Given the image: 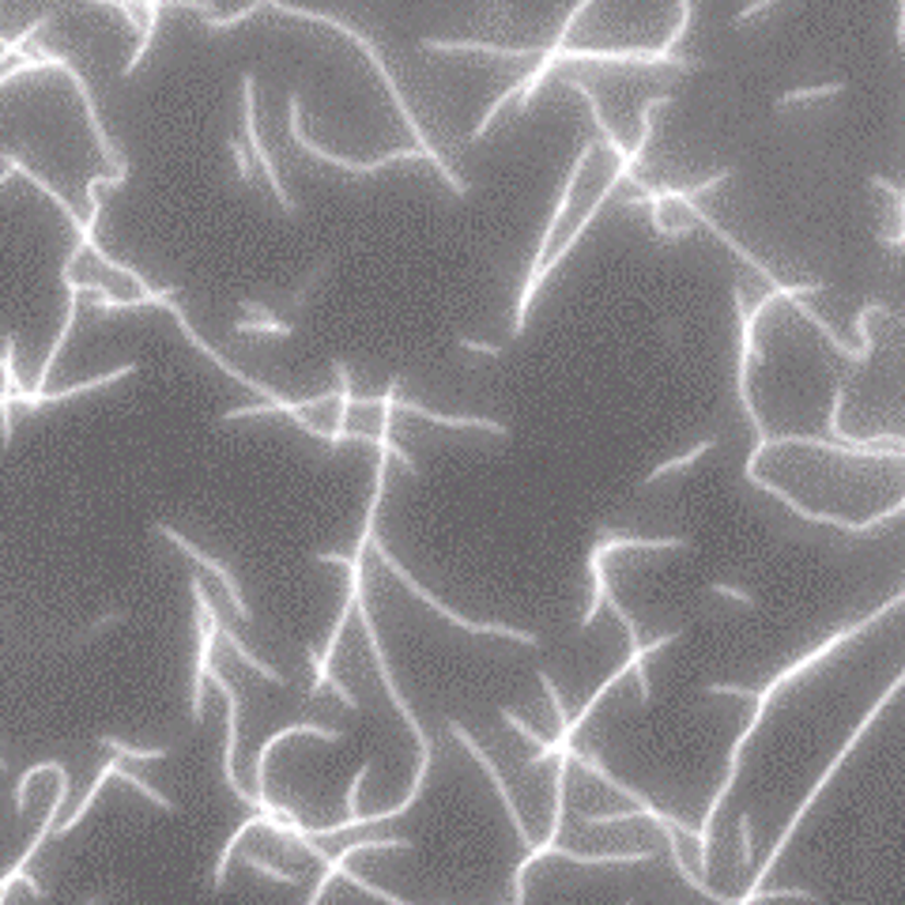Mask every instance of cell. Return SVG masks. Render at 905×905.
Here are the masks:
<instances>
[{"label":"cell","mask_w":905,"mask_h":905,"mask_svg":"<svg viewBox=\"0 0 905 905\" xmlns=\"http://www.w3.org/2000/svg\"><path fill=\"white\" fill-rule=\"evenodd\" d=\"M155 532H158V536H166V540H171L174 548H178L186 559H192V563H197L200 569H208V574H212L215 581H220L223 597L231 600V611H234V615H238L242 623H254V608H249L246 597H242V585H238V577L231 574V566H223L215 555H208L204 548H197V543H192V540H186V536H181L178 528H171V525H155Z\"/></svg>","instance_id":"5"},{"label":"cell","mask_w":905,"mask_h":905,"mask_svg":"<svg viewBox=\"0 0 905 905\" xmlns=\"http://www.w3.org/2000/svg\"><path fill=\"white\" fill-rule=\"evenodd\" d=\"M709 449H717V438H702L694 449H686V452H679V457L672 460H665V465H657L649 475H645V487H653V483H660V480H672L675 472H683V468H691V465H698L702 457H706Z\"/></svg>","instance_id":"7"},{"label":"cell","mask_w":905,"mask_h":905,"mask_svg":"<svg viewBox=\"0 0 905 905\" xmlns=\"http://www.w3.org/2000/svg\"><path fill=\"white\" fill-rule=\"evenodd\" d=\"M98 748L114 751L117 759H137V762H166L171 759V748H129L125 740H114V736H103Z\"/></svg>","instance_id":"11"},{"label":"cell","mask_w":905,"mask_h":905,"mask_svg":"<svg viewBox=\"0 0 905 905\" xmlns=\"http://www.w3.org/2000/svg\"><path fill=\"white\" fill-rule=\"evenodd\" d=\"M87 905H103V902H98V898H91V902H87Z\"/></svg>","instance_id":"16"},{"label":"cell","mask_w":905,"mask_h":905,"mask_svg":"<svg viewBox=\"0 0 905 905\" xmlns=\"http://www.w3.org/2000/svg\"><path fill=\"white\" fill-rule=\"evenodd\" d=\"M845 83L834 80V83H815V87H796V91H785V95H777V110H789V106H803V103H823V98H834L842 95Z\"/></svg>","instance_id":"9"},{"label":"cell","mask_w":905,"mask_h":905,"mask_svg":"<svg viewBox=\"0 0 905 905\" xmlns=\"http://www.w3.org/2000/svg\"><path fill=\"white\" fill-rule=\"evenodd\" d=\"M626 158L619 148L603 144V140H585L581 151L574 155V166H569V178L563 192L555 200V212H551L548 226H543V238L536 246V257L528 265L525 287L517 295L514 306V337H521L528 317H532L536 295L543 291V283L551 280L559 265L566 261V254L577 246V242L589 234V226L600 220L603 200L611 197L626 178Z\"/></svg>","instance_id":"2"},{"label":"cell","mask_w":905,"mask_h":905,"mask_svg":"<svg viewBox=\"0 0 905 905\" xmlns=\"http://www.w3.org/2000/svg\"><path fill=\"white\" fill-rule=\"evenodd\" d=\"M287 132H291V140H295V148L306 151L314 163H325V166H332V171H343V174H355V178H374V174H381L385 166L419 163V158H426L423 148L385 151V155H377V158H351V155H340V151H329V148L314 144V140L306 137V129H302V98L298 95H291V103H287Z\"/></svg>","instance_id":"3"},{"label":"cell","mask_w":905,"mask_h":905,"mask_svg":"<svg viewBox=\"0 0 905 905\" xmlns=\"http://www.w3.org/2000/svg\"><path fill=\"white\" fill-rule=\"evenodd\" d=\"M0 891H4V886H0ZM8 891H12V886H8Z\"/></svg>","instance_id":"17"},{"label":"cell","mask_w":905,"mask_h":905,"mask_svg":"<svg viewBox=\"0 0 905 905\" xmlns=\"http://www.w3.org/2000/svg\"><path fill=\"white\" fill-rule=\"evenodd\" d=\"M234 332H242V337L291 340V337H295V325H291V321H280V317H246V321L234 325Z\"/></svg>","instance_id":"8"},{"label":"cell","mask_w":905,"mask_h":905,"mask_svg":"<svg viewBox=\"0 0 905 905\" xmlns=\"http://www.w3.org/2000/svg\"><path fill=\"white\" fill-rule=\"evenodd\" d=\"M777 0H748V4L740 8V15H736V27H743V23H751V20H759L762 12H769V8H774Z\"/></svg>","instance_id":"13"},{"label":"cell","mask_w":905,"mask_h":905,"mask_svg":"<svg viewBox=\"0 0 905 905\" xmlns=\"http://www.w3.org/2000/svg\"><path fill=\"white\" fill-rule=\"evenodd\" d=\"M332 268H337V257H321V261H317V265H314V268H309V272H306V280H302L298 287L291 291L287 306H295V309H302V306H306V302L314 298V291L321 287L325 280H329V272H332Z\"/></svg>","instance_id":"10"},{"label":"cell","mask_w":905,"mask_h":905,"mask_svg":"<svg viewBox=\"0 0 905 905\" xmlns=\"http://www.w3.org/2000/svg\"><path fill=\"white\" fill-rule=\"evenodd\" d=\"M242 140H246L249 155H254L257 174H261L265 186L272 189V200L287 215H295L298 204L291 200V192H287V186H283V178H280V166H275L272 151H268L265 140H261V125H257V80H254V72L242 75Z\"/></svg>","instance_id":"4"},{"label":"cell","mask_w":905,"mask_h":905,"mask_svg":"<svg viewBox=\"0 0 905 905\" xmlns=\"http://www.w3.org/2000/svg\"><path fill=\"white\" fill-rule=\"evenodd\" d=\"M231 151H234V166H238V174H242V181L246 186H254L261 174H257V163H254V155H249V148H246V140H231Z\"/></svg>","instance_id":"12"},{"label":"cell","mask_w":905,"mask_h":905,"mask_svg":"<svg viewBox=\"0 0 905 905\" xmlns=\"http://www.w3.org/2000/svg\"><path fill=\"white\" fill-rule=\"evenodd\" d=\"M465 351H475V355H487V359H498L502 355V343H491V340H475V337H460L457 340Z\"/></svg>","instance_id":"14"},{"label":"cell","mask_w":905,"mask_h":905,"mask_svg":"<svg viewBox=\"0 0 905 905\" xmlns=\"http://www.w3.org/2000/svg\"><path fill=\"white\" fill-rule=\"evenodd\" d=\"M748 480L803 521L865 532L902 514L905 446H857L823 434L759 438Z\"/></svg>","instance_id":"1"},{"label":"cell","mask_w":905,"mask_h":905,"mask_svg":"<svg viewBox=\"0 0 905 905\" xmlns=\"http://www.w3.org/2000/svg\"><path fill=\"white\" fill-rule=\"evenodd\" d=\"M431 54H468V57H498V61L528 64L540 61L548 46H494V42H460V38H423Z\"/></svg>","instance_id":"6"},{"label":"cell","mask_w":905,"mask_h":905,"mask_svg":"<svg viewBox=\"0 0 905 905\" xmlns=\"http://www.w3.org/2000/svg\"><path fill=\"white\" fill-rule=\"evenodd\" d=\"M4 769H8V759H4V754H0V774H4Z\"/></svg>","instance_id":"15"}]
</instances>
